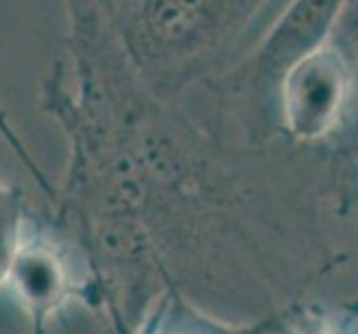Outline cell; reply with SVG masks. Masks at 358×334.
I'll return each mask as SVG.
<instances>
[{
  "label": "cell",
  "mask_w": 358,
  "mask_h": 334,
  "mask_svg": "<svg viewBox=\"0 0 358 334\" xmlns=\"http://www.w3.org/2000/svg\"><path fill=\"white\" fill-rule=\"evenodd\" d=\"M24 221L22 188L0 172V288L7 286L11 263L24 237Z\"/></svg>",
  "instance_id": "obj_4"
},
{
  "label": "cell",
  "mask_w": 358,
  "mask_h": 334,
  "mask_svg": "<svg viewBox=\"0 0 358 334\" xmlns=\"http://www.w3.org/2000/svg\"><path fill=\"white\" fill-rule=\"evenodd\" d=\"M269 0H129L116 11L122 45L163 96H185L229 69V58Z\"/></svg>",
  "instance_id": "obj_1"
},
{
  "label": "cell",
  "mask_w": 358,
  "mask_h": 334,
  "mask_svg": "<svg viewBox=\"0 0 358 334\" xmlns=\"http://www.w3.org/2000/svg\"><path fill=\"white\" fill-rule=\"evenodd\" d=\"M327 41L358 67V0H345L341 5Z\"/></svg>",
  "instance_id": "obj_5"
},
{
  "label": "cell",
  "mask_w": 358,
  "mask_h": 334,
  "mask_svg": "<svg viewBox=\"0 0 358 334\" xmlns=\"http://www.w3.org/2000/svg\"><path fill=\"white\" fill-rule=\"evenodd\" d=\"M7 286L29 316V334H47V321L69 299L90 301V283L78 281L69 254L49 237L24 234L11 263Z\"/></svg>",
  "instance_id": "obj_3"
},
{
  "label": "cell",
  "mask_w": 358,
  "mask_h": 334,
  "mask_svg": "<svg viewBox=\"0 0 358 334\" xmlns=\"http://www.w3.org/2000/svg\"><path fill=\"white\" fill-rule=\"evenodd\" d=\"M167 334H178V332H167Z\"/></svg>",
  "instance_id": "obj_6"
},
{
  "label": "cell",
  "mask_w": 358,
  "mask_h": 334,
  "mask_svg": "<svg viewBox=\"0 0 358 334\" xmlns=\"http://www.w3.org/2000/svg\"><path fill=\"white\" fill-rule=\"evenodd\" d=\"M358 67L329 41L299 56L274 90V120L294 143H318L348 125Z\"/></svg>",
  "instance_id": "obj_2"
}]
</instances>
